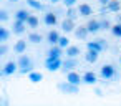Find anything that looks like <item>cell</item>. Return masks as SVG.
<instances>
[{
  "label": "cell",
  "mask_w": 121,
  "mask_h": 106,
  "mask_svg": "<svg viewBox=\"0 0 121 106\" xmlns=\"http://www.w3.org/2000/svg\"><path fill=\"white\" fill-rule=\"evenodd\" d=\"M80 53H81L80 47H71V45H70V47L66 48V51H65V55H66V56H73V58H76Z\"/></svg>",
  "instance_id": "23"
},
{
  "label": "cell",
  "mask_w": 121,
  "mask_h": 106,
  "mask_svg": "<svg viewBox=\"0 0 121 106\" xmlns=\"http://www.w3.org/2000/svg\"><path fill=\"white\" fill-rule=\"evenodd\" d=\"M25 50H27V42H25V40H18V42L15 43V47H13V51H15L17 55L25 53Z\"/></svg>",
  "instance_id": "19"
},
{
  "label": "cell",
  "mask_w": 121,
  "mask_h": 106,
  "mask_svg": "<svg viewBox=\"0 0 121 106\" xmlns=\"http://www.w3.org/2000/svg\"><path fill=\"white\" fill-rule=\"evenodd\" d=\"M58 89L66 93V94H76L80 91V85H73V83H70L66 80L65 83H58Z\"/></svg>",
  "instance_id": "3"
},
{
  "label": "cell",
  "mask_w": 121,
  "mask_h": 106,
  "mask_svg": "<svg viewBox=\"0 0 121 106\" xmlns=\"http://www.w3.org/2000/svg\"><path fill=\"white\" fill-rule=\"evenodd\" d=\"M28 80H30L32 83H40V81L43 80V75H42L40 71H32V73H28Z\"/></svg>",
  "instance_id": "24"
},
{
  "label": "cell",
  "mask_w": 121,
  "mask_h": 106,
  "mask_svg": "<svg viewBox=\"0 0 121 106\" xmlns=\"http://www.w3.org/2000/svg\"><path fill=\"white\" fill-rule=\"evenodd\" d=\"M99 75L104 80H119V73H116V68L113 65H103L99 70Z\"/></svg>",
  "instance_id": "2"
},
{
  "label": "cell",
  "mask_w": 121,
  "mask_h": 106,
  "mask_svg": "<svg viewBox=\"0 0 121 106\" xmlns=\"http://www.w3.org/2000/svg\"><path fill=\"white\" fill-rule=\"evenodd\" d=\"M25 27H27V22H22V20L15 18V22L12 25V32L15 35H22V33H25Z\"/></svg>",
  "instance_id": "9"
},
{
  "label": "cell",
  "mask_w": 121,
  "mask_h": 106,
  "mask_svg": "<svg viewBox=\"0 0 121 106\" xmlns=\"http://www.w3.org/2000/svg\"><path fill=\"white\" fill-rule=\"evenodd\" d=\"M61 65H63V61L60 58H50V56H47V60H45V68L48 71H58V70H61Z\"/></svg>",
  "instance_id": "4"
},
{
  "label": "cell",
  "mask_w": 121,
  "mask_h": 106,
  "mask_svg": "<svg viewBox=\"0 0 121 106\" xmlns=\"http://www.w3.org/2000/svg\"><path fill=\"white\" fill-rule=\"evenodd\" d=\"M10 37V32L7 28H0V42H7Z\"/></svg>",
  "instance_id": "29"
},
{
  "label": "cell",
  "mask_w": 121,
  "mask_h": 106,
  "mask_svg": "<svg viewBox=\"0 0 121 106\" xmlns=\"http://www.w3.org/2000/svg\"><path fill=\"white\" fill-rule=\"evenodd\" d=\"M119 63H121V56H119Z\"/></svg>",
  "instance_id": "39"
},
{
  "label": "cell",
  "mask_w": 121,
  "mask_h": 106,
  "mask_svg": "<svg viewBox=\"0 0 121 106\" xmlns=\"http://www.w3.org/2000/svg\"><path fill=\"white\" fill-rule=\"evenodd\" d=\"M86 48L88 50H96V51H103L104 48H106V43H104V40H96V42H86Z\"/></svg>",
  "instance_id": "8"
},
{
  "label": "cell",
  "mask_w": 121,
  "mask_h": 106,
  "mask_svg": "<svg viewBox=\"0 0 121 106\" xmlns=\"http://www.w3.org/2000/svg\"><path fill=\"white\" fill-rule=\"evenodd\" d=\"M7 51H9V47H7L5 43H2V45H0V56L7 55Z\"/></svg>",
  "instance_id": "33"
},
{
  "label": "cell",
  "mask_w": 121,
  "mask_h": 106,
  "mask_svg": "<svg viewBox=\"0 0 121 106\" xmlns=\"http://www.w3.org/2000/svg\"><path fill=\"white\" fill-rule=\"evenodd\" d=\"M17 71H18V63L17 61H9V63H5V66L2 70V75L4 76H10V75H13Z\"/></svg>",
  "instance_id": "7"
},
{
  "label": "cell",
  "mask_w": 121,
  "mask_h": 106,
  "mask_svg": "<svg viewBox=\"0 0 121 106\" xmlns=\"http://www.w3.org/2000/svg\"><path fill=\"white\" fill-rule=\"evenodd\" d=\"M109 32L113 33V37H116V38H121V22H118L116 25H113Z\"/></svg>",
  "instance_id": "27"
},
{
  "label": "cell",
  "mask_w": 121,
  "mask_h": 106,
  "mask_svg": "<svg viewBox=\"0 0 121 106\" xmlns=\"http://www.w3.org/2000/svg\"><path fill=\"white\" fill-rule=\"evenodd\" d=\"M98 2H99L101 5H108V4H109V0H98Z\"/></svg>",
  "instance_id": "35"
},
{
  "label": "cell",
  "mask_w": 121,
  "mask_h": 106,
  "mask_svg": "<svg viewBox=\"0 0 121 106\" xmlns=\"http://www.w3.org/2000/svg\"><path fill=\"white\" fill-rule=\"evenodd\" d=\"M28 17H30V12H27L25 8H20V10H17V13H15V18H17V20H22V22H27Z\"/></svg>",
  "instance_id": "22"
},
{
  "label": "cell",
  "mask_w": 121,
  "mask_h": 106,
  "mask_svg": "<svg viewBox=\"0 0 121 106\" xmlns=\"http://www.w3.org/2000/svg\"><path fill=\"white\" fill-rule=\"evenodd\" d=\"M66 80H68L70 83H73V85H80V83H83V76H81L80 73H76L75 70L70 71V73H66Z\"/></svg>",
  "instance_id": "11"
},
{
  "label": "cell",
  "mask_w": 121,
  "mask_h": 106,
  "mask_svg": "<svg viewBox=\"0 0 121 106\" xmlns=\"http://www.w3.org/2000/svg\"><path fill=\"white\" fill-rule=\"evenodd\" d=\"M76 66H78V60L73 58V56H66L65 61H63V65H61V71H63V73H70V71H73Z\"/></svg>",
  "instance_id": "5"
},
{
  "label": "cell",
  "mask_w": 121,
  "mask_h": 106,
  "mask_svg": "<svg viewBox=\"0 0 121 106\" xmlns=\"http://www.w3.org/2000/svg\"><path fill=\"white\" fill-rule=\"evenodd\" d=\"M88 27L85 25V27H78L76 30H75V37L76 38H80V40H86V37H88Z\"/></svg>",
  "instance_id": "18"
},
{
  "label": "cell",
  "mask_w": 121,
  "mask_h": 106,
  "mask_svg": "<svg viewBox=\"0 0 121 106\" xmlns=\"http://www.w3.org/2000/svg\"><path fill=\"white\" fill-rule=\"evenodd\" d=\"M95 94H96V96H103V93H101V89H96V91H95Z\"/></svg>",
  "instance_id": "36"
},
{
  "label": "cell",
  "mask_w": 121,
  "mask_h": 106,
  "mask_svg": "<svg viewBox=\"0 0 121 106\" xmlns=\"http://www.w3.org/2000/svg\"><path fill=\"white\" fill-rule=\"evenodd\" d=\"M99 23H101V30H111V27H113V25H111V22H109L108 18H103Z\"/></svg>",
  "instance_id": "31"
},
{
  "label": "cell",
  "mask_w": 121,
  "mask_h": 106,
  "mask_svg": "<svg viewBox=\"0 0 121 106\" xmlns=\"http://www.w3.org/2000/svg\"><path fill=\"white\" fill-rule=\"evenodd\" d=\"M50 58H60L61 55H63V48L60 47V45H52V48L48 50V53H47Z\"/></svg>",
  "instance_id": "13"
},
{
  "label": "cell",
  "mask_w": 121,
  "mask_h": 106,
  "mask_svg": "<svg viewBox=\"0 0 121 106\" xmlns=\"http://www.w3.org/2000/svg\"><path fill=\"white\" fill-rule=\"evenodd\" d=\"M42 40H43V37H42L40 33H37V32H33V33L28 35V42H30V43H35V45H37V43H42Z\"/></svg>",
  "instance_id": "26"
},
{
  "label": "cell",
  "mask_w": 121,
  "mask_h": 106,
  "mask_svg": "<svg viewBox=\"0 0 121 106\" xmlns=\"http://www.w3.org/2000/svg\"><path fill=\"white\" fill-rule=\"evenodd\" d=\"M7 20H10V15L7 10H2L0 12V22H7Z\"/></svg>",
  "instance_id": "32"
},
{
  "label": "cell",
  "mask_w": 121,
  "mask_h": 106,
  "mask_svg": "<svg viewBox=\"0 0 121 106\" xmlns=\"http://www.w3.org/2000/svg\"><path fill=\"white\" fill-rule=\"evenodd\" d=\"M58 45L65 50V48H68L70 47V40L66 38V37H60V40H58Z\"/></svg>",
  "instance_id": "30"
},
{
  "label": "cell",
  "mask_w": 121,
  "mask_h": 106,
  "mask_svg": "<svg viewBox=\"0 0 121 106\" xmlns=\"http://www.w3.org/2000/svg\"><path fill=\"white\" fill-rule=\"evenodd\" d=\"M76 2H78V0H63V4H65L66 8H68V7H75Z\"/></svg>",
  "instance_id": "34"
},
{
  "label": "cell",
  "mask_w": 121,
  "mask_h": 106,
  "mask_svg": "<svg viewBox=\"0 0 121 106\" xmlns=\"http://www.w3.org/2000/svg\"><path fill=\"white\" fill-rule=\"evenodd\" d=\"M58 2H61V0H50V4H58Z\"/></svg>",
  "instance_id": "37"
},
{
  "label": "cell",
  "mask_w": 121,
  "mask_h": 106,
  "mask_svg": "<svg viewBox=\"0 0 121 106\" xmlns=\"http://www.w3.org/2000/svg\"><path fill=\"white\" fill-rule=\"evenodd\" d=\"M27 5H28V7H32V8H35V10H38V12L47 10V7H45L43 4H40L38 0H27Z\"/></svg>",
  "instance_id": "21"
},
{
  "label": "cell",
  "mask_w": 121,
  "mask_h": 106,
  "mask_svg": "<svg viewBox=\"0 0 121 106\" xmlns=\"http://www.w3.org/2000/svg\"><path fill=\"white\" fill-rule=\"evenodd\" d=\"M61 28H63V32L65 33H70V32H73L76 27H75V20L73 18H70V17H65V20L61 22Z\"/></svg>",
  "instance_id": "10"
},
{
  "label": "cell",
  "mask_w": 121,
  "mask_h": 106,
  "mask_svg": "<svg viewBox=\"0 0 121 106\" xmlns=\"http://www.w3.org/2000/svg\"><path fill=\"white\" fill-rule=\"evenodd\" d=\"M78 12H80L81 17H90V15L93 13V8H91V5H88V4H81V5L78 7Z\"/></svg>",
  "instance_id": "17"
},
{
  "label": "cell",
  "mask_w": 121,
  "mask_h": 106,
  "mask_svg": "<svg viewBox=\"0 0 121 106\" xmlns=\"http://www.w3.org/2000/svg\"><path fill=\"white\" fill-rule=\"evenodd\" d=\"M38 17L37 15H30L28 17V20H27V27L28 28H38Z\"/></svg>",
  "instance_id": "25"
},
{
  "label": "cell",
  "mask_w": 121,
  "mask_h": 106,
  "mask_svg": "<svg viewBox=\"0 0 121 106\" xmlns=\"http://www.w3.org/2000/svg\"><path fill=\"white\" fill-rule=\"evenodd\" d=\"M96 81H98L96 73H93V71H86V73L83 75V83H85V85H95Z\"/></svg>",
  "instance_id": "14"
},
{
  "label": "cell",
  "mask_w": 121,
  "mask_h": 106,
  "mask_svg": "<svg viewBox=\"0 0 121 106\" xmlns=\"http://www.w3.org/2000/svg\"><path fill=\"white\" fill-rule=\"evenodd\" d=\"M10 2H20V0H10Z\"/></svg>",
  "instance_id": "38"
},
{
  "label": "cell",
  "mask_w": 121,
  "mask_h": 106,
  "mask_svg": "<svg viewBox=\"0 0 121 106\" xmlns=\"http://www.w3.org/2000/svg\"><path fill=\"white\" fill-rule=\"evenodd\" d=\"M86 27H88V32H90V33H98V32L101 30V23H99L98 20H90V22L86 23Z\"/></svg>",
  "instance_id": "15"
},
{
  "label": "cell",
  "mask_w": 121,
  "mask_h": 106,
  "mask_svg": "<svg viewBox=\"0 0 121 106\" xmlns=\"http://www.w3.org/2000/svg\"><path fill=\"white\" fill-rule=\"evenodd\" d=\"M17 63H18V73L28 75V73L33 71V63H32V58H30V56H27V55L22 53V55L18 56Z\"/></svg>",
  "instance_id": "1"
},
{
  "label": "cell",
  "mask_w": 121,
  "mask_h": 106,
  "mask_svg": "<svg viewBox=\"0 0 121 106\" xmlns=\"http://www.w3.org/2000/svg\"><path fill=\"white\" fill-rule=\"evenodd\" d=\"M47 40H48V43H50V45H58V40H60L58 32H56V30H52V32L47 35Z\"/></svg>",
  "instance_id": "20"
},
{
  "label": "cell",
  "mask_w": 121,
  "mask_h": 106,
  "mask_svg": "<svg viewBox=\"0 0 121 106\" xmlns=\"http://www.w3.org/2000/svg\"><path fill=\"white\" fill-rule=\"evenodd\" d=\"M119 10H121V2H119V0H109L108 5H101V13H104V12H114V13H118Z\"/></svg>",
  "instance_id": "6"
},
{
  "label": "cell",
  "mask_w": 121,
  "mask_h": 106,
  "mask_svg": "<svg viewBox=\"0 0 121 106\" xmlns=\"http://www.w3.org/2000/svg\"><path fill=\"white\" fill-rule=\"evenodd\" d=\"M78 13H80V12H78V8H75V7H68V10H66V17H70V18H73V20L78 17Z\"/></svg>",
  "instance_id": "28"
},
{
  "label": "cell",
  "mask_w": 121,
  "mask_h": 106,
  "mask_svg": "<svg viewBox=\"0 0 121 106\" xmlns=\"http://www.w3.org/2000/svg\"><path fill=\"white\" fill-rule=\"evenodd\" d=\"M43 22H45V25H47V27H55V25H56V22H58V18H56V15H55V13L47 12V13H45V17H43Z\"/></svg>",
  "instance_id": "12"
},
{
  "label": "cell",
  "mask_w": 121,
  "mask_h": 106,
  "mask_svg": "<svg viewBox=\"0 0 121 106\" xmlns=\"http://www.w3.org/2000/svg\"><path fill=\"white\" fill-rule=\"evenodd\" d=\"M98 56H99V51H96V50H88V51L85 53V60H86L88 63H96Z\"/></svg>",
  "instance_id": "16"
}]
</instances>
